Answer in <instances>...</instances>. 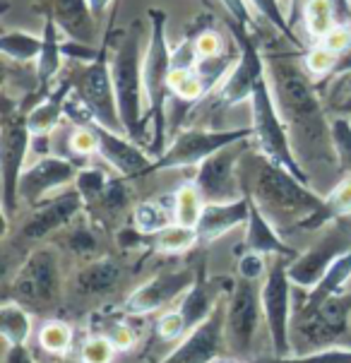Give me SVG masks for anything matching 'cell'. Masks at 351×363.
Segmentation results:
<instances>
[{"label":"cell","mask_w":351,"mask_h":363,"mask_svg":"<svg viewBox=\"0 0 351 363\" xmlns=\"http://www.w3.org/2000/svg\"><path fill=\"white\" fill-rule=\"evenodd\" d=\"M294 53H269L267 75L274 101L289 128L294 152L301 162L325 164L337 162L332 145V121L323 108L313 75L299 65Z\"/></svg>","instance_id":"6da1fadb"},{"label":"cell","mask_w":351,"mask_h":363,"mask_svg":"<svg viewBox=\"0 0 351 363\" xmlns=\"http://www.w3.org/2000/svg\"><path fill=\"white\" fill-rule=\"evenodd\" d=\"M243 190L257 202V207L274 221L277 229L316 231L332 224L328 200L286 169L255 155L252 186L243 183Z\"/></svg>","instance_id":"7a4b0ae2"},{"label":"cell","mask_w":351,"mask_h":363,"mask_svg":"<svg viewBox=\"0 0 351 363\" xmlns=\"http://www.w3.org/2000/svg\"><path fill=\"white\" fill-rule=\"evenodd\" d=\"M150 17V36L145 46V96H147V125L152 123V140L147 145L152 159H159L169 145V77L174 70V51L169 44V15L162 8L147 10Z\"/></svg>","instance_id":"3957f363"},{"label":"cell","mask_w":351,"mask_h":363,"mask_svg":"<svg viewBox=\"0 0 351 363\" xmlns=\"http://www.w3.org/2000/svg\"><path fill=\"white\" fill-rule=\"evenodd\" d=\"M145 48H143V24L133 22L123 34L118 48L111 53V72H113L116 99L123 121V130L135 143L147 138V96H145Z\"/></svg>","instance_id":"277c9868"},{"label":"cell","mask_w":351,"mask_h":363,"mask_svg":"<svg viewBox=\"0 0 351 363\" xmlns=\"http://www.w3.org/2000/svg\"><path fill=\"white\" fill-rule=\"evenodd\" d=\"M250 118H252V140H255L257 152L274 162L277 166L286 169L289 174H294L301 181L311 183V174L303 169L301 159L294 152L291 138H289V128L284 118L279 113V106L274 101L272 94V84H269V77H262L257 82L255 91L250 96Z\"/></svg>","instance_id":"5b68a950"},{"label":"cell","mask_w":351,"mask_h":363,"mask_svg":"<svg viewBox=\"0 0 351 363\" xmlns=\"http://www.w3.org/2000/svg\"><path fill=\"white\" fill-rule=\"evenodd\" d=\"M351 294H337L313 311H303L291 325V344L299 354H311L337 344L349 332Z\"/></svg>","instance_id":"8992f818"},{"label":"cell","mask_w":351,"mask_h":363,"mask_svg":"<svg viewBox=\"0 0 351 363\" xmlns=\"http://www.w3.org/2000/svg\"><path fill=\"white\" fill-rule=\"evenodd\" d=\"M250 138H252V128H226V130L188 128V130H178V135L169 140L164 155L154 159V171L200 166L207 157L217 155L224 147L245 143Z\"/></svg>","instance_id":"52a82bcc"},{"label":"cell","mask_w":351,"mask_h":363,"mask_svg":"<svg viewBox=\"0 0 351 363\" xmlns=\"http://www.w3.org/2000/svg\"><path fill=\"white\" fill-rule=\"evenodd\" d=\"M75 91L79 94V99L87 104V108L99 125L116 133H126L118 111V99H116L113 72H111L108 36H104L99 55L91 63H79V70L75 75Z\"/></svg>","instance_id":"ba28073f"},{"label":"cell","mask_w":351,"mask_h":363,"mask_svg":"<svg viewBox=\"0 0 351 363\" xmlns=\"http://www.w3.org/2000/svg\"><path fill=\"white\" fill-rule=\"evenodd\" d=\"M226 24H229V32L238 46V58L236 65L229 70V75L219 82L217 96L224 106H238V104L250 101L257 82L262 77H267V60L260 53L255 36H252L248 27H243V24L233 20H229Z\"/></svg>","instance_id":"9c48e42d"},{"label":"cell","mask_w":351,"mask_h":363,"mask_svg":"<svg viewBox=\"0 0 351 363\" xmlns=\"http://www.w3.org/2000/svg\"><path fill=\"white\" fill-rule=\"evenodd\" d=\"M32 150V130L27 116L5 111L3 118V143H0V174H3V217L5 226L20 207V178L24 174V162Z\"/></svg>","instance_id":"30bf717a"},{"label":"cell","mask_w":351,"mask_h":363,"mask_svg":"<svg viewBox=\"0 0 351 363\" xmlns=\"http://www.w3.org/2000/svg\"><path fill=\"white\" fill-rule=\"evenodd\" d=\"M289 262L277 257L262 279V318L267 323L269 340H272L274 356H289L291 344V279H289Z\"/></svg>","instance_id":"8fae6325"},{"label":"cell","mask_w":351,"mask_h":363,"mask_svg":"<svg viewBox=\"0 0 351 363\" xmlns=\"http://www.w3.org/2000/svg\"><path fill=\"white\" fill-rule=\"evenodd\" d=\"M15 301L29 306H51L60 296V260L48 245H39L24 257L10 284Z\"/></svg>","instance_id":"7c38bea8"},{"label":"cell","mask_w":351,"mask_h":363,"mask_svg":"<svg viewBox=\"0 0 351 363\" xmlns=\"http://www.w3.org/2000/svg\"><path fill=\"white\" fill-rule=\"evenodd\" d=\"M260 291L262 286H257V281L238 277L231 294L226 296V325H224L226 347L238 356L250 354L252 342H255V332L262 318Z\"/></svg>","instance_id":"4fadbf2b"},{"label":"cell","mask_w":351,"mask_h":363,"mask_svg":"<svg viewBox=\"0 0 351 363\" xmlns=\"http://www.w3.org/2000/svg\"><path fill=\"white\" fill-rule=\"evenodd\" d=\"M245 145H248V140H245V143H236L231 147H224L217 155L207 157L200 166H195L198 174H195L193 183L200 188L205 202H229V200L241 198L245 193L243 181H241L243 176H241V169H238V164H241V159H243L241 150Z\"/></svg>","instance_id":"5bb4252c"},{"label":"cell","mask_w":351,"mask_h":363,"mask_svg":"<svg viewBox=\"0 0 351 363\" xmlns=\"http://www.w3.org/2000/svg\"><path fill=\"white\" fill-rule=\"evenodd\" d=\"M87 207L77 188L63 190L60 195H53L39 205H34L32 214L24 219L17 233V243H41L53 231H60L70 226L79 217V212Z\"/></svg>","instance_id":"9a60e30c"},{"label":"cell","mask_w":351,"mask_h":363,"mask_svg":"<svg viewBox=\"0 0 351 363\" xmlns=\"http://www.w3.org/2000/svg\"><path fill=\"white\" fill-rule=\"evenodd\" d=\"M347 250H351V238L349 233H344L342 229H330L328 233L318 238L306 253H299L296 260L289 262V279L296 289L311 291L325 277V272L332 267V262L340 255H344Z\"/></svg>","instance_id":"2e32d148"},{"label":"cell","mask_w":351,"mask_h":363,"mask_svg":"<svg viewBox=\"0 0 351 363\" xmlns=\"http://www.w3.org/2000/svg\"><path fill=\"white\" fill-rule=\"evenodd\" d=\"M198 272L193 269H166V272L154 274L145 284H140L123 303V311L128 315H150L159 313L176 298L186 296L188 289L195 284Z\"/></svg>","instance_id":"e0dca14e"},{"label":"cell","mask_w":351,"mask_h":363,"mask_svg":"<svg viewBox=\"0 0 351 363\" xmlns=\"http://www.w3.org/2000/svg\"><path fill=\"white\" fill-rule=\"evenodd\" d=\"M77 174L79 169L72 159L44 155L29 169H24L20 178V205L24 202V205L34 207L39 202L53 198L55 190H65L70 183H75Z\"/></svg>","instance_id":"ac0fdd59"},{"label":"cell","mask_w":351,"mask_h":363,"mask_svg":"<svg viewBox=\"0 0 351 363\" xmlns=\"http://www.w3.org/2000/svg\"><path fill=\"white\" fill-rule=\"evenodd\" d=\"M226 298L219 301L205 323L183 337V342L159 363H212L224 352L226 335Z\"/></svg>","instance_id":"d6986e66"},{"label":"cell","mask_w":351,"mask_h":363,"mask_svg":"<svg viewBox=\"0 0 351 363\" xmlns=\"http://www.w3.org/2000/svg\"><path fill=\"white\" fill-rule=\"evenodd\" d=\"M91 130H94L96 143H99V157L111 169L118 171L123 178L135 181L140 176L154 174V159L150 157V152L140 150L138 143L128 138L126 133L108 130L99 123H91Z\"/></svg>","instance_id":"ffe728a7"},{"label":"cell","mask_w":351,"mask_h":363,"mask_svg":"<svg viewBox=\"0 0 351 363\" xmlns=\"http://www.w3.org/2000/svg\"><path fill=\"white\" fill-rule=\"evenodd\" d=\"M248 214H250V205L245 193L241 198L229 202H207L200 214L198 226H195L200 241L205 243L217 241V238L226 236V233L238 229V226H245L248 224Z\"/></svg>","instance_id":"44dd1931"},{"label":"cell","mask_w":351,"mask_h":363,"mask_svg":"<svg viewBox=\"0 0 351 363\" xmlns=\"http://www.w3.org/2000/svg\"><path fill=\"white\" fill-rule=\"evenodd\" d=\"M248 205H250V214H248V224H245V250L284 257V260H296L299 253L282 238V231L274 226V221L257 207V202L250 195H248Z\"/></svg>","instance_id":"7402d4cb"},{"label":"cell","mask_w":351,"mask_h":363,"mask_svg":"<svg viewBox=\"0 0 351 363\" xmlns=\"http://www.w3.org/2000/svg\"><path fill=\"white\" fill-rule=\"evenodd\" d=\"M75 91V77H63L53 84L51 91L39 99V104L27 113V125L34 138L39 135H51L60 125L65 116V101Z\"/></svg>","instance_id":"603a6c76"},{"label":"cell","mask_w":351,"mask_h":363,"mask_svg":"<svg viewBox=\"0 0 351 363\" xmlns=\"http://www.w3.org/2000/svg\"><path fill=\"white\" fill-rule=\"evenodd\" d=\"M51 15L67 39L94 44L96 15L91 12L89 0H51Z\"/></svg>","instance_id":"cb8c5ba5"},{"label":"cell","mask_w":351,"mask_h":363,"mask_svg":"<svg viewBox=\"0 0 351 363\" xmlns=\"http://www.w3.org/2000/svg\"><path fill=\"white\" fill-rule=\"evenodd\" d=\"M58 22H55V17L48 12L46 15V22H44V32H41V39H44V44H41V53L39 58H36V79H39V94H48L51 87L55 82H58V70L60 65H63V36H60Z\"/></svg>","instance_id":"d4e9b609"},{"label":"cell","mask_w":351,"mask_h":363,"mask_svg":"<svg viewBox=\"0 0 351 363\" xmlns=\"http://www.w3.org/2000/svg\"><path fill=\"white\" fill-rule=\"evenodd\" d=\"M121 281V264L113 257H99V260L84 264L75 274V289L84 296L106 294Z\"/></svg>","instance_id":"484cf974"},{"label":"cell","mask_w":351,"mask_h":363,"mask_svg":"<svg viewBox=\"0 0 351 363\" xmlns=\"http://www.w3.org/2000/svg\"><path fill=\"white\" fill-rule=\"evenodd\" d=\"M349 279H351V250H347V253L340 255L335 262H332V267L325 272L323 279H320L318 284L308 291L306 301L299 306L301 308L299 313L313 311L316 306L323 303V301L337 296V294H344V284H347Z\"/></svg>","instance_id":"4316f807"},{"label":"cell","mask_w":351,"mask_h":363,"mask_svg":"<svg viewBox=\"0 0 351 363\" xmlns=\"http://www.w3.org/2000/svg\"><path fill=\"white\" fill-rule=\"evenodd\" d=\"M169 224H174V202L166 205L164 200H143L133 207V226L143 236H154Z\"/></svg>","instance_id":"83f0119b"},{"label":"cell","mask_w":351,"mask_h":363,"mask_svg":"<svg viewBox=\"0 0 351 363\" xmlns=\"http://www.w3.org/2000/svg\"><path fill=\"white\" fill-rule=\"evenodd\" d=\"M0 335L8 347L27 344V340L32 337V315L24 308V303L5 298L3 308H0Z\"/></svg>","instance_id":"f1b7e54d"},{"label":"cell","mask_w":351,"mask_h":363,"mask_svg":"<svg viewBox=\"0 0 351 363\" xmlns=\"http://www.w3.org/2000/svg\"><path fill=\"white\" fill-rule=\"evenodd\" d=\"M200 243L198 229L195 226H183V224H169L166 229L152 236V248L162 255H181L193 250Z\"/></svg>","instance_id":"f546056e"},{"label":"cell","mask_w":351,"mask_h":363,"mask_svg":"<svg viewBox=\"0 0 351 363\" xmlns=\"http://www.w3.org/2000/svg\"><path fill=\"white\" fill-rule=\"evenodd\" d=\"M41 34H29L22 32V29H10L0 36V53L8 60H15V63H29V60H36L41 53Z\"/></svg>","instance_id":"4dcf8cb0"},{"label":"cell","mask_w":351,"mask_h":363,"mask_svg":"<svg viewBox=\"0 0 351 363\" xmlns=\"http://www.w3.org/2000/svg\"><path fill=\"white\" fill-rule=\"evenodd\" d=\"M205 205L200 188L195 183H186L174 193V221L183 226H198Z\"/></svg>","instance_id":"1f68e13d"},{"label":"cell","mask_w":351,"mask_h":363,"mask_svg":"<svg viewBox=\"0 0 351 363\" xmlns=\"http://www.w3.org/2000/svg\"><path fill=\"white\" fill-rule=\"evenodd\" d=\"M248 3L252 5V8H255L257 15H260L267 24H272L277 32L284 36V39H286L294 48H299L301 53L306 51L303 44H301V39H299V34L294 32L291 24H289V20H286V10L282 8L279 0H248Z\"/></svg>","instance_id":"d6a6232c"},{"label":"cell","mask_w":351,"mask_h":363,"mask_svg":"<svg viewBox=\"0 0 351 363\" xmlns=\"http://www.w3.org/2000/svg\"><path fill=\"white\" fill-rule=\"evenodd\" d=\"M72 342H75V332H72V328L65 323V320H48V323L41 325L39 347L44 349L46 354L65 356L70 352Z\"/></svg>","instance_id":"836d02e7"},{"label":"cell","mask_w":351,"mask_h":363,"mask_svg":"<svg viewBox=\"0 0 351 363\" xmlns=\"http://www.w3.org/2000/svg\"><path fill=\"white\" fill-rule=\"evenodd\" d=\"M301 20L306 24L308 36L318 44V41L335 27V12H332L330 0H311V3L306 5Z\"/></svg>","instance_id":"e575fe53"},{"label":"cell","mask_w":351,"mask_h":363,"mask_svg":"<svg viewBox=\"0 0 351 363\" xmlns=\"http://www.w3.org/2000/svg\"><path fill=\"white\" fill-rule=\"evenodd\" d=\"M252 363H351V347L347 349H320L311 354L296 356H269V359H255Z\"/></svg>","instance_id":"d590c367"},{"label":"cell","mask_w":351,"mask_h":363,"mask_svg":"<svg viewBox=\"0 0 351 363\" xmlns=\"http://www.w3.org/2000/svg\"><path fill=\"white\" fill-rule=\"evenodd\" d=\"M111 176L104 169H79V174L75 178V188L82 195L84 205H91L104 195V190L108 188Z\"/></svg>","instance_id":"8d00e7d4"},{"label":"cell","mask_w":351,"mask_h":363,"mask_svg":"<svg viewBox=\"0 0 351 363\" xmlns=\"http://www.w3.org/2000/svg\"><path fill=\"white\" fill-rule=\"evenodd\" d=\"M332 145H335L337 164L342 171L351 174V121L344 116L332 118Z\"/></svg>","instance_id":"74e56055"},{"label":"cell","mask_w":351,"mask_h":363,"mask_svg":"<svg viewBox=\"0 0 351 363\" xmlns=\"http://www.w3.org/2000/svg\"><path fill=\"white\" fill-rule=\"evenodd\" d=\"M340 58L342 55L328 51L323 44H316L313 48L303 51V67L313 77H325V75H330L332 70H337Z\"/></svg>","instance_id":"f35d334b"},{"label":"cell","mask_w":351,"mask_h":363,"mask_svg":"<svg viewBox=\"0 0 351 363\" xmlns=\"http://www.w3.org/2000/svg\"><path fill=\"white\" fill-rule=\"evenodd\" d=\"M116 352H118V349H116V344L111 342V337L91 335L89 340L82 344L79 359H82V363H113Z\"/></svg>","instance_id":"ab89813d"},{"label":"cell","mask_w":351,"mask_h":363,"mask_svg":"<svg viewBox=\"0 0 351 363\" xmlns=\"http://www.w3.org/2000/svg\"><path fill=\"white\" fill-rule=\"evenodd\" d=\"M325 200H328L332 221H337L340 217H349L351 214V174L340 178V183L330 190Z\"/></svg>","instance_id":"60d3db41"},{"label":"cell","mask_w":351,"mask_h":363,"mask_svg":"<svg viewBox=\"0 0 351 363\" xmlns=\"http://www.w3.org/2000/svg\"><path fill=\"white\" fill-rule=\"evenodd\" d=\"M193 48H195L198 60H212V58H219V55L226 53L224 36L219 32H214V29H202V32L193 39Z\"/></svg>","instance_id":"b9f144b4"},{"label":"cell","mask_w":351,"mask_h":363,"mask_svg":"<svg viewBox=\"0 0 351 363\" xmlns=\"http://www.w3.org/2000/svg\"><path fill=\"white\" fill-rule=\"evenodd\" d=\"M126 183H128V178H123V176L111 178L108 188L104 190V195H101L99 200H96L108 214L121 212V209L128 205V188H126Z\"/></svg>","instance_id":"7bdbcfd3"},{"label":"cell","mask_w":351,"mask_h":363,"mask_svg":"<svg viewBox=\"0 0 351 363\" xmlns=\"http://www.w3.org/2000/svg\"><path fill=\"white\" fill-rule=\"evenodd\" d=\"M157 335L162 337L164 342H176L181 337L188 335V325L183 320L181 311L174 308V311H166L157 323Z\"/></svg>","instance_id":"ee69618b"},{"label":"cell","mask_w":351,"mask_h":363,"mask_svg":"<svg viewBox=\"0 0 351 363\" xmlns=\"http://www.w3.org/2000/svg\"><path fill=\"white\" fill-rule=\"evenodd\" d=\"M267 255L255 253V250H245L238 260V277L241 279H250V281H260L267 277Z\"/></svg>","instance_id":"f6af8a7d"},{"label":"cell","mask_w":351,"mask_h":363,"mask_svg":"<svg viewBox=\"0 0 351 363\" xmlns=\"http://www.w3.org/2000/svg\"><path fill=\"white\" fill-rule=\"evenodd\" d=\"M70 152L77 157L99 155V143H96L91 125H75V130L70 133Z\"/></svg>","instance_id":"bcb514c9"},{"label":"cell","mask_w":351,"mask_h":363,"mask_svg":"<svg viewBox=\"0 0 351 363\" xmlns=\"http://www.w3.org/2000/svg\"><path fill=\"white\" fill-rule=\"evenodd\" d=\"M323 44L328 51L337 53V55H347L351 53V27H344V24H335L323 39L318 41Z\"/></svg>","instance_id":"7dc6e473"},{"label":"cell","mask_w":351,"mask_h":363,"mask_svg":"<svg viewBox=\"0 0 351 363\" xmlns=\"http://www.w3.org/2000/svg\"><path fill=\"white\" fill-rule=\"evenodd\" d=\"M221 5H224V10H226V15H229V20L243 24V27L250 29L252 15H250L248 0H221Z\"/></svg>","instance_id":"c3c4849f"},{"label":"cell","mask_w":351,"mask_h":363,"mask_svg":"<svg viewBox=\"0 0 351 363\" xmlns=\"http://www.w3.org/2000/svg\"><path fill=\"white\" fill-rule=\"evenodd\" d=\"M108 337H111V342L116 344L118 352H128V349L135 347V332L128 328V325H113Z\"/></svg>","instance_id":"681fc988"},{"label":"cell","mask_w":351,"mask_h":363,"mask_svg":"<svg viewBox=\"0 0 351 363\" xmlns=\"http://www.w3.org/2000/svg\"><path fill=\"white\" fill-rule=\"evenodd\" d=\"M3 363H36L32 352L27 349V344H12L5 352V361Z\"/></svg>","instance_id":"f907efd6"},{"label":"cell","mask_w":351,"mask_h":363,"mask_svg":"<svg viewBox=\"0 0 351 363\" xmlns=\"http://www.w3.org/2000/svg\"><path fill=\"white\" fill-rule=\"evenodd\" d=\"M70 248L75 253H87V250L94 248V238L89 236L87 229H79V231H72L70 236Z\"/></svg>","instance_id":"816d5d0a"},{"label":"cell","mask_w":351,"mask_h":363,"mask_svg":"<svg viewBox=\"0 0 351 363\" xmlns=\"http://www.w3.org/2000/svg\"><path fill=\"white\" fill-rule=\"evenodd\" d=\"M332 12H335V24L351 27V0H330Z\"/></svg>","instance_id":"f5cc1de1"},{"label":"cell","mask_w":351,"mask_h":363,"mask_svg":"<svg viewBox=\"0 0 351 363\" xmlns=\"http://www.w3.org/2000/svg\"><path fill=\"white\" fill-rule=\"evenodd\" d=\"M311 3V0H289V8H286V20L289 24H291V29L296 32V24L299 20L303 17V10H306V5Z\"/></svg>","instance_id":"db71d44e"},{"label":"cell","mask_w":351,"mask_h":363,"mask_svg":"<svg viewBox=\"0 0 351 363\" xmlns=\"http://www.w3.org/2000/svg\"><path fill=\"white\" fill-rule=\"evenodd\" d=\"M113 3V0H89L91 5V12H94L96 17H104V12L108 10V5Z\"/></svg>","instance_id":"11a10c76"},{"label":"cell","mask_w":351,"mask_h":363,"mask_svg":"<svg viewBox=\"0 0 351 363\" xmlns=\"http://www.w3.org/2000/svg\"><path fill=\"white\" fill-rule=\"evenodd\" d=\"M337 108H340L342 113H351V99H349V101H344L342 106H337Z\"/></svg>","instance_id":"9f6ffc18"},{"label":"cell","mask_w":351,"mask_h":363,"mask_svg":"<svg viewBox=\"0 0 351 363\" xmlns=\"http://www.w3.org/2000/svg\"><path fill=\"white\" fill-rule=\"evenodd\" d=\"M224 363H241V361H224Z\"/></svg>","instance_id":"6f0895ef"}]
</instances>
